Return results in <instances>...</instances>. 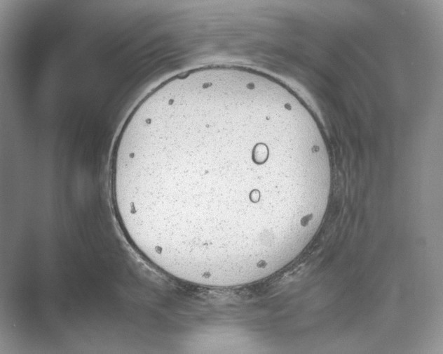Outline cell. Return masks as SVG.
Listing matches in <instances>:
<instances>
[{
    "label": "cell",
    "instance_id": "obj_1",
    "mask_svg": "<svg viewBox=\"0 0 443 354\" xmlns=\"http://www.w3.org/2000/svg\"><path fill=\"white\" fill-rule=\"evenodd\" d=\"M114 202L135 245L175 268L233 270L276 249L290 202L318 197L324 163L257 96L221 87L150 104L123 127Z\"/></svg>",
    "mask_w": 443,
    "mask_h": 354
}]
</instances>
